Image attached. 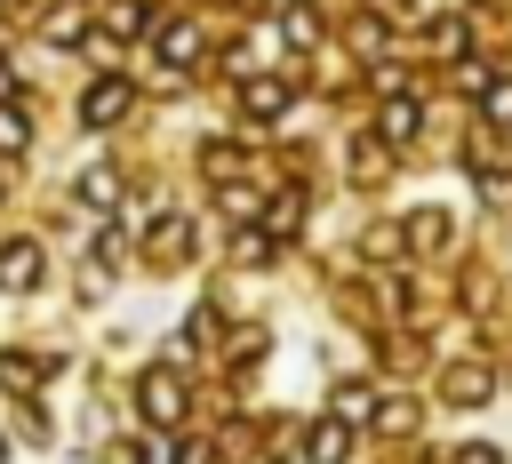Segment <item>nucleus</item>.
<instances>
[{
    "mask_svg": "<svg viewBox=\"0 0 512 464\" xmlns=\"http://www.w3.org/2000/svg\"><path fill=\"white\" fill-rule=\"evenodd\" d=\"M184 240H192V224H184V216H168V224L152 232V264H176V256H184Z\"/></svg>",
    "mask_w": 512,
    "mask_h": 464,
    "instance_id": "nucleus-13",
    "label": "nucleus"
},
{
    "mask_svg": "<svg viewBox=\"0 0 512 464\" xmlns=\"http://www.w3.org/2000/svg\"><path fill=\"white\" fill-rule=\"evenodd\" d=\"M352 448H344V416H320L312 432H304V464H344Z\"/></svg>",
    "mask_w": 512,
    "mask_h": 464,
    "instance_id": "nucleus-5",
    "label": "nucleus"
},
{
    "mask_svg": "<svg viewBox=\"0 0 512 464\" xmlns=\"http://www.w3.org/2000/svg\"><path fill=\"white\" fill-rule=\"evenodd\" d=\"M72 192H80V208H112V200H120V176H112V168H88Z\"/></svg>",
    "mask_w": 512,
    "mask_h": 464,
    "instance_id": "nucleus-9",
    "label": "nucleus"
},
{
    "mask_svg": "<svg viewBox=\"0 0 512 464\" xmlns=\"http://www.w3.org/2000/svg\"><path fill=\"white\" fill-rule=\"evenodd\" d=\"M336 416H344V424L376 416V392H368V384H344V392H336Z\"/></svg>",
    "mask_w": 512,
    "mask_h": 464,
    "instance_id": "nucleus-15",
    "label": "nucleus"
},
{
    "mask_svg": "<svg viewBox=\"0 0 512 464\" xmlns=\"http://www.w3.org/2000/svg\"><path fill=\"white\" fill-rule=\"evenodd\" d=\"M24 136H32V120L16 104H0V152H24Z\"/></svg>",
    "mask_w": 512,
    "mask_h": 464,
    "instance_id": "nucleus-17",
    "label": "nucleus"
},
{
    "mask_svg": "<svg viewBox=\"0 0 512 464\" xmlns=\"http://www.w3.org/2000/svg\"><path fill=\"white\" fill-rule=\"evenodd\" d=\"M160 64L168 72H192L200 64V24H160Z\"/></svg>",
    "mask_w": 512,
    "mask_h": 464,
    "instance_id": "nucleus-4",
    "label": "nucleus"
},
{
    "mask_svg": "<svg viewBox=\"0 0 512 464\" xmlns=\"http://www.w3.org/2000/svg\"><path fill=\"white\" fill-rule=\"evenodd\" d=\"M136 32H152V8H144V0H128V8L104 16V40H136Z\"/></svg>",
    "mask_w": 512,
    "mask_h": 464,
    "instance_id": "nucleus-8",
    "label": "nucleus"
},
{
    "mask_svg": "<svg viewBox=\"0 0 512 464\" xmlns=\"http://www.w3.org/2000/svg\"><path fill=\"white\" fill-rule=\"evenodd\" d=\"M480 96H488V120H496V128H512V80H488Z\"/></svg>",
    "mask_w": 512,
    "mask_h": 464,
    "instance_id": "nucleus-19",
    "label": "nucleus"
},
{
    "mask_svg": "<svg viewBox=\"0 0 512 464\" xmlns=\"http://www.w3.org/2000/svg\"><path fill=\"white\" fill-rule=\"evenodd\" d=\"M456 464H496V448H464V456H456Z\"/></svg>",
    "mask_w": 512,
    "mask_h": 464,
    "instance_id": "nucleus-22",
    "label": "nucleus"
},
{
    "mask_svg": "<svg viewBox=\"0 0 512 464\" xmlns=\"http://www.w3.org/2000/svg\"><path fill=\"white\" fill-rule=\"evenodd\" d=\"M296 224H304V192H280V200L264 208V232H272V240H288Z\"/></svg>",
    "mask_w": 512,
    "mask_h": 464,
    "instance_id": "nucleus-10",
    "label": "nucleus"
},
{
    "mask_svg": "<svg viewBox=\"0 0 512 464\" xmlns=\"http://www.w3.org/2000/svg\"><path fill=\"white\" fill-rule=\"evenodd\" d=\"M416 120H424V112H416V96H392L376 128H384V144H408V136H416Z\"/></svg>",
    "mask_w": 512,
    "mask_h": 464,
    "instance_id": "nucleus-7",
    "label": "nucleus"
},
{
    "mask_svg": "<svg viewBox=\"0 0 512 464\" xmlns=\"http://www.w3.org/2000/svg\"><path fill=\"white\" fill-rule=\"evenodd\" d=\"M384 168H392V152H384L376 136H360V144H352V176H384Z\"/></svg>",
    "mask_w": 512,
    "mask_h": 464,
    "instance_id": "nucleus-14",
    "label": "nucleus"
},
{
    "mask_svg": "<svg viewBox=\"0 0 512 464\" xmlns=\"http://www.w3.org/2000/svg\"><path fill=\"white\" fill-rule=\"evenodd\" d=\"M128 104H136V88L112 72V80H96V88L80 96V120H88V128H112V120H128Z\"/></svg>",
    "mask_w": 512,
    "mask_h": 464,
    "instance_id": "nucleus-2",
    "label": "nucleus"
},
{
    "mask_svg": "<svg viewBox=\"0 0 512 464\" xmlns=\"http://www.w3.org/2000/svg\"><path fill=\"white\" fill-rule=\"evenodd\" d=\"M376 424H384V432H408L416 408H408V400H376Z\"/></svg>",
    "mask_w": 512,
    "mask_h": 464,
    "instance_id": "nucleus-20",
    "label": "nucleus"
},
{
    "mask_svg": "<svg viewBox=\"0 0 512 464\" xmlns=\"http://www.w3.org/2000/svg\"><path fill=\"white\" fill-rule=\"evenodd\" d=\"M488 384H496L488 368H456V376H448V400H456V408H480V400H488Z\"/></svg>",
    "mask_w": 512,
    "mask_h": 464,
    "instance_id": "nucleus-12",
    "label": "nucleus"
},
{
    "mask_svg": "<svg viewBox=\"0 0 512 464\" xmlns=\"http://www.w3.org/2000/svg\"><path fill=\"white\" fill-rule=\"evenodd\" d=\"M0 456H8V440H0Z\"/></svg>",
    "mask_w": 512,
    "mask_h": 464,
    "instance_id": "nucleus-24",
    "label": "nucleus"
},
{
    "mask_svg": "<svg viewBox=\"0 0 512 464\" xmlns=\"http://www.w3.org/2000/svg\"><path fill=\"white\" fill-rule=\"evenodd\" d=\"M408 240H416L424 256H432V248H448V216H440V208H416V216H408Z\"/></svg>",
    "mask_w": 512,
    "mask_h": 464,
    "instance_id": "nucleus-11",
    "label": "nucleus"
},
{
    "mask_svg": "<svg viewBox=\"0 0 512 464\" xmlns=\"http://www.w3.org/2000/svg\"><path fill=\"white\" fill-rule=\"evenodd\" d=\"M8 88H16V72H8V56H0V96H8Z\"/></svg>",
    "mask_w": 512,
    "mask_h": 464,
    "instance_id": "nucleus-23",
    "label": "nucleus"
},
{
    "mask_svg": "<svg viewBox=\"0 0 512 464\" xmlns=\"http://www.w3.org/2000/svg\"><path fill=\"white\" fill-rule=\"evenodd\" d=\"M0 376H8V384H32V376H40V360H32V352H8V360H0Z\"/></svg>",
    "mask_w": 512,
    "mask_h": 464,
    "instance_id": "nucleus-21",
    "label": "nucleus"
},
{
    "mask_svg": "<svg viewBox=\"0 0 512 464\" xmlns=\"http://www.w3.org/2000/svg\"><path fill=\"white\" fill-rule=\"evenodd\" d=\"M40 272H48V264H40V248H32V240H8V248H0V288H8V296L40 288Z\"/></svg>",
    "mask_w": 512,
    "mask_h": 464,
    "instance_id": "nucleus-3",
    "label": "nucleus"
},
{
    "mask_svg": "<svg viewBox=\"0 0 512 464\" xmlns=\"http://www.w3.org/2000/svg\"><path fill=\"white\" fill-rule=\"evenodd\" d=\"M280 32H288L296 48H312V32H320V16H312V8H280Z\"/></svg>",
    "mask_w": 512,
    "mask_h": 464,
    "instance_id": "nucleus-16",
    "label": "nucleus"
},
{
    "mask_svg": "<svg viewBox=\"0 0 512 464\" xmlns=\"http://www.w3.org/2000/svg\"><path fill=\"white\" fill-rule=\"evenodd\" d=\"M432 48H440V56H464V16H440V24H432Z\"/></svg>",
    "mask_w": 512,
    "mask_h": 464,
    "instance_id": "nucleus-18",
    "label": "nucleus"
},
{
    "mask_svg": "<svg viewBox=\"0 0 512 464\" xmlns=\"http://www.w3.org/2000/svg\"><path fill=\"white\" fill-rule=\"evenodd\" d=\"M136 408H144L152 424H176V416H184V376H176V368H144Z\"/></svg>",
    "mask_w": 512,
    "mask_h": 464,
    "instance_id": "nucleus-1",
    "label": "nucleus"
},
{
    "mask_svg": "<svg viewBox=\"0 0 512 464\" xmlns=\"http://www.w3.org/2000/svg\"><path fill=\"white\" fill-rule=\"evenodd\" d=\"M240 112H248V120H280V112H288V80H248V88H240Z\"/></svg>",
    "mask_w": 512,
    "mask_h": 464,
    "instance_id": "nucleus-6",
    "label": "nucleus"
}]
</instances>
